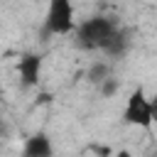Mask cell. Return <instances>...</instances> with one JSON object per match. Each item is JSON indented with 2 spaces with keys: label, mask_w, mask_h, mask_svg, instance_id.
I'll return each instance as SVG.
<instances>
[{
  "label": "cell",
  "mask_w": 157,
  "mask_h": 157,
  "mask_svg": "<svg viewBox=\"0 0 157 157\" xmlns=\"http://www.w3.org/2000/svg\"><path fill=\"white\" fill-rule=\"evenodd\" d=\"M118 29H120L118 22L110 17H88L76 29V47L105 52V47L110 44V39L115 37Z\"/></svg>",
  "instance_id": "obj_1"
},
{
  "label": "cell",
  "mask_w": 157,
  "mask_h": 157,
  "mask_svg": "<svg viewBox=\"0 0 157 157\" xmlns=\"http://www.w3.org/2000/svg\"><path fill=\"white\" fill-rule=\"evenodd\" d=\"M76 29L74 20V5L71 0H49L47 17H44V32L47 34H69Z\"/></svg>",
  "instance_id": "obj_2"
},
{
  "label": "cell",
  "mask_w": 157,
  "mask_h": 157,
  "mask_svg": "<svg viewBox=\"0 0 157 157\" xmlns=\"http://www.w3.org/2000/svg\"><path fill=\"white\" fill-rule=\"evenodd\" d=\"M123 120L128 125H135V128H142V130H150L155 125L152 120V103L150 98L145 96L142 88H135L125 103V110H123Z\"/></svg>",
  "instance_id": "obj_3"
},
{
  "label": "cell",
  "mask_w": 157,
  "mask_h": 157,
  "mask_svg": "<svg viewBox=\"0 0 157 157\" xmlns=\"http://www.w3.org/2000/svg\"><path fill=\"white\" fill-rule=\"evenodd\" d=\"M39 71H42V59L37 54H22L17 61V74L25 88H32L39 83Z\"/></svg>",
  "instance_id": "obj_4"
},
{
  "label": "cell",
  "mask_w": 157,
  "mask_h": 157,
  "mask_svg": "<svg viewBox=\"0 0 157 157\" xmlns=\"http://www.w3.org/2000/svg\"><path fill=\"white\" fill-rule=\"evenodd\" d=\"M54 147L47 132H32L22 145V157H52Z\"/></svg>",
  "instance_id": "obj_5"
},
{
  "label": "cell",
  "mask_w": 157,
  "mask_h": 157,
  "mask_svg": "<svg viewBox=\"0 0 157 157\" xmlns=\"http://www.w3.org/2000/svg\"><path fill=\"white\" fill-rule=\"evenodd\" d=\"M128 49H130V32L120 27V29L115 32V37L110 39V44L105 47V54H110V56H123Z\"/></svg>",
  "instance_id": "obj_6"
},
{
  "label": "cell",
  "mask_w": 157,
  "mask_h": 157,
  "mask_svg": "<svg viewBox=\"0 0 157 157\" xmlns=\"http://www.w3.org/2000/svg\"><path fill=\"white\" fill-rule=\"evenodd\" d=\"M108 76H110V66H108L105 61H93V64L88 66V71H86V78H88V83H93V86H101Z\"/></svg>",
  "instance_id": "obj_7"
},
{
  "label": "cell",
  "mask_w": 157,
  "mask_h": 157,
  "mask_svg": "<svg viewBox=\"0 0 157 157\" xmlns=\"http://www.w3.org/2000/svg\"><path fill=\"white\" fill-rule=\"evenodd\" d=\"M118 91H120V81H118V78H113V76H108V78L98 86V93H101L103 98H113Z\"/></svg>",
  "instance_id": "obj_8"
},
{
  "label": "cell",
  "mask_w": 157,
  "mask_h": 157,
  "mask_svg": "<svg viewBox=\"0 0 157 157\" xmlns=\"http://www.w3.org/2000/svg\"><path fill=\"white\" fill-rule=\"evenodd\" d=\"M88 152L96 155V157H113V147H108V145H98V142L88 145Z\"/></svg>",
  "instance_id": "obj_9"
},
{
  "label": "cell",
  "mask_w": 157,
  "mask_h": 157,
  "mask_svg": "<svg viewBox=\"0 0 157 157\" xmlns=\"http://www.w3.org/2000/svg\"><path fill=\"white\" fill-rule=\"evenodd\" d=\"M150 103H152V120L157 123V93H155V96L150 98Z\"/></svg>",
  "instance_id": "obj_10"
},
{
  "label": "cell",
  "mask_w": 157,
  "mask_h": 157,
  "mask_svg": "<svg viewBox=\"0 0 157 157\" xmlns=\"http://www.w3.org/2000/svg\"><path fill=\"white\" fill-rule=\"evenodd\" d=\"M118 157H130V155L128 152H118Z\"/></svg>",
  "instance_id": "obj_11"
}]
</instances>
